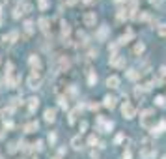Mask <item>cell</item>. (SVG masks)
Masks as SVG:
<instances>
[{
	"mask_svg": "<svg viewBox=\"0 0 166 159\" xmlns=\"http://www.w3.org/2000/svg\"><path fill=\"white\" fill-rule=\"evenodd\" d=\"M140 125L146 129H153L155 127V110L153 109H146L140 114Z\"/></svg>",
	"mask_w": 166,
	"mask_h": 159,
	"instance_id": "cell-1",
	"label": "cell"
},
{
	"mask_svg": "<svg viewBox=\"0 0 166 159\" xmlns=\"http://www.w3.org/2000/svg\"><path fill=\"white\" fill-rule=\"evenodd\" d=\"M155 153H157L155 146H151L149 139H146L140 146V159H151V157H155Z\"/></svg>",
	"mask_w": 166,
	"mask_h": 159,
	"instance_id": "cell-2",
	"label": "cell"
},
{
	"mask_svg": "<svg viewBox=\"0 0 166 159\" xmlns=\"http://www.w3.org/2000/svg\"><path fill=\"white\" fill-rule=\"evenodd\" d=\"M41 82H43L41 70H32V73H30V77H28V88L36 90V88H39V86H41Z\"/></svg>",
	"mask_w": 166,
	"mask_h": 159,
	"instance_id": "cell-3",
	"label": "cell"
},
{
	"mask_svg": "<svg viewBox=\"0 0 166 159\" xmlns=\"http://www.w3.org/2000/svg\"><path fill=\"white\" fill-rule=\"evenodd\" d=\"M122 114H123V118H127V120H131V118H134L136 116V107L131 103V101H123V105H122Z\"/></svg>",
	"mask_w": 166,
	"mask_h": 159,
	"instance_id": "cell-4",
	"label": "cell"
},
{
	"mask_svg": "<svg viewBox=\"0 0 166 159\" xmlns=\"http://www.w3.org/2000/svg\"><path fill=\"white\" fill-rule=\"evenodd\" d=\"M28 11H32V6H30L28 2H19V4L15 6V10H13V17L19 19L21 15H25V13H28Z\"/></svg>",
	"mask_w": 166,
	"mask_h": 159,
	"instance_id": "cell-5",
	"label": "cell"
},
{
	"mask_svg": "<svg viewBox=\"0 0 166 159\" xmlns=\"http://www.w3.org/2000/svg\"><path fill=\"white\" fill-rule=\"evenodd\" d=\"M95 21H97L95 11H88V13H84V17H82L84 26H93V25H95Z\"/></svg>",
	"mask_w": 166,
	"mask_h": 159,
	"instance_id": "cell-6",
	"label": "cell"
},
{
	"mask_svg": "<svg viewBox=\"0 0 166 159\" xmlns=\"http://www.w3.org/2000/svg\"><path fill=\"white\" fill-rule=\"evenodd\" d=\"M110 66H112V67H125V56L112 54V56H110Z\"/></svg>",
	"mask_w": 166,
	"mask_h": 159,
	"instance_id": "cell-7",
	"label": "cell"
},
{
	"mask_svg": "<svg viewBox=\"0 0 166 159\" xmlns=\"http://www.w3.org/2000/svg\"><path fill=\"white\" fill-rule=\"evenodd\" d=\"M37 25H39V28L43 30V34H51V21L47 19V17H41Z\"/></svg>",
	"mask_w": 166,
	"mask_h": 159,
	"instance_id": "cell-8",
	"label": "cell"
},
{
	"mask_svg": "<svg viewBox=\"0 0 166 159\" xmlns=\"http://www.w3.org/2000/svg\"><path fill=\"white\" fill-rule=\"evenodd\" d=\"M19 38V32L17 30H13V32H10L8 36H4L2 39H4V45H6V47H10V45H13L15 43V39Z\"/></svg>",
	"mask_w": 166,
	"mask_h": 159,
	"instance_id": "cell-9",
	"label": "cell"
},
{
	"mask_svg": "<svg viewBox=\"0 0 166 159\" xmlns=\"http://www.w3.org/2000/svg\"><path fill=\"white\" fill-rule=\"evenodd\" d=\"M69 70V60L65 56H58V64H56V71H65Z\"/></svg>",
	"mask_w": 166,
	"mask_h": 159,
	"instance_id": "cell-10",
	"label": "cell"
},
{
	"mask_svg": "<svg viewBox=\"0 0 166 159\" xmlns=\"http://www.w3.org/2000/svg\"><path fill=\"white\" fill-rule=\"evenodd\" d=\"M106 86L108 88H120V77H118V75H110L108 79H106Z\"/></svg>",
	"mask_w": 166,
	"mask_h": 159,
	"instance_id": "cell-11",
	"label": "cell"
},
{
	"mask_svg": "<svg viewBox=\"0 0 166 159\" xmlns=\"http://www.w3.org/2000/svg\"><path fill=\"white\" fill-rule=\"evenodd\" d=\"M28 64L32 66V70H41V60H39V56H37V54H30Z\"/></svg>",
	"mask_w": 166,
	"mask_h": 159,
	"instance_id": "cell-12",
	"label": "cell"
},
{
	"mask_svg": "<svg viewBox=\"0 0 166 159\" xmlns=\"http://www.w3.org/2000/svg\"><path fill=\"white\" fill-rule=\"evenodd\" d=\"M108 32H110V28H108V26H101V28L97 30V39H99V41H105V39H106V36H108Z\"/></svg>",
	"mask_w": 166,
	"mask_h": 159,
	"instance_id": "cell-13",
	"label": "cell"
},
{
	"mask_svg": "<svg viewBox=\"0 0 166 159\" xmlns=\"http://www.w3.org/2000/svg\"><path fill=\"white\" fill-rule=\"evenodd\" d=\"M103 105H105L106 109H114V107H116V97H112V96H105Z\"/></svg>",
	"mask_w": 166,
	"mask_h": 159,
	"instance_id": "cell-14",
	"label": "cell"
},
{
	"mask_svg": "<svg viewBox=\"0 0 166 159\" xmlns=\"http://www.w3.org/2000/svg\"><path fill=\"white\" fill-rule=\"evenodd\" d=\"M45 120L47 122H54L56 120V110L54 109H47L45 110Z\"/></svg>",
	"mask_w": 166,
	"mask_h": 159,
	"instance_id": "cell-15",
	"label": "cell"
},
{
	"mask_svg": "<svg viewBox=\"0 0 166 159\" xmlns=\"http://www.w3.org/2000/svg\"><path fill=\"white\" fill-rule=\"evenodd\" d=\"M71 146H73L75 150H80V148H82V139H80V135H75V137L71 139Z\"/></svg>",
	"mask_w": 166,
	"mask_h": 159,
	"instance_id": "cell-16",
	"label": "cell"
},
{
	"mask_svg": "<svg viewBox=\"0 0 166 159\" xmlns=\"http://www.w3.org/2000/svg\"><path fill=\"white\" fill-rule=\"evenodd\" d=\"M164 131H166V120H160V122H159V125H157V127H153V131H151V133L160 135V133H164Z\"/></svg>",
	"mask_w": 166,
	"mask_h": 159,
	"instance_id": "cell-17",
	"label": "cell"
},
{
	"mask_svg": "<svg viewBox=\"0 0 166 159\" xmlns=\"http://www.w3.org/2000/svg\"><path fill=\"white\" fill-rule=\"evenodd\" d=\"M32 32H34V22L32 21H26L25 22V38H30Z\"/></svg>",
	"mask_w": 166,
	"mask_h": 159,
	"instance_id": "cell-18",
	"label": "cell"
},
{
	"mask_svg": "<svg viewBox=\"0 0 166 159\" xmlns=\"http://www.w3.org/2000/svg\"><path fill=\"white\" fill-rule=\"evenodd\" d=\"M37 107H39V99H37V97H30V99H28V110L34 112Z\"/></svg>",
	"mask_w": 166,
	"mask_h": 159,
	"instance_id": "cell-19",
	"label": "cell"
},
{
	"mask_svg": "<svg viewBox=\"0 0 166 159\" xmlns=\"http://www.w3.org/2000/svg\"><path fill=\"white\" fill-rule=\"evenodd\" d=\"M86 73H88V84H90V86H93V84L97 82V75L93 73V71L90 70V67H88V71H86Z\"/></svg>",
	"mask_w": 166,
	"mask_h": 159,
	"instance_id": "cell-20",
	"label": "cell"
},
{
	"mask_svg": "<svg viewBox=\"0 0 166 159\" xmlns=\"http://www.w3.org/2000/svg\"><path fill=\"white\" fill-rule=\"evenodd\" d=\"M131 38H133V30H127V34L120 38V41H118V45H123V43H127V41H129Z\"/></svg>",
	"mask_w": 166,
	"mask_h": 159,
	"instance_id": "cell-21",
	"label": "cell"
},
{
	"mask_svg": "<svg viewBox=\"0 0 166 159\" xmlns=\"http://www.w3.org/2000/svg\"><path fill=\"white\" fill-rule=\"evenodd\" d=\"M36 129H37V122H28V124L25 125V131H26V133H34Z\"/></svg>",
	"mask_w": 166,
	"mask_h": 159,
	"instance_id": "cell-22",
	"label": "cell"
},
{
	"mask_svg": "<svg viewBox=\"0 0 166 159\" xmlns=\"http://www.w3.org/2000/svg\"><path fill=\"white\" fill-rule=\"evenodd\" d=\"M144 51H146V45H144V43H142V41L134 45V54H142V53H144Z\"/></svg>",
	"mask_w": 166,
	"mask_h": 159,
	"instance_id": "cell-23",
	"label": "cell"
},
{
	"mask_svg": "<svg viewBox=\"0 0 166 159\" xmlns=\"http://www.w3.org/2000/svg\"><path fill=\"white\" fill-rule=\"evenodd\" d=\"M140 75H142V73H140V71H136V70H131V71L127 73V77H129L131 81H136V79H140Z\"/></svg>",
	"mask_w": 166,
	"mask_h": 159,
	"instance_id": "cell-24",
	"label": "cell"
},
{
	"mask_svg": "<svg viewBox=\"0 0 166 159\" xmlns=\"http://www.w3.org/2000/svg\"><path fill=\"white\" fill-rule=\"evenodd\" d=\"M69 32H71L69 25H67V22H62V36L65 38V36H69Z\"/></svg>",
	"mask_w": 166,
	"mask_h": 159,
	"instance_id": "cell-25",
	"label": "cell"
},
{
	"mask_svg": "<svg viewBox=\"0 0 166 159\" xmlns=\"http://www.w3.org/2000/svg\"><path fill=\"white\" fill-rule=\"evenodd\" d=\"M58 105L64 107V109H67V97H65V96H60V97H58Z\"/></svg>",
	"mask_w": 166,
	"mask_h": 159,
	"instance_id": "cell-26",
	"label": "cell"
},
{
	"mask_svg": "<svg viewBox=\"0 0 166 159\" xmlns=\"http://www.w3.org/2000/svg\"><path fill=\"white\" fill-rule=\"evenodd\" d=\"M88 144L90 146H95L97 144V137H95V135H90V137H88Z\"/></svg>",
	"mask_w": 166,
	"mask_h": 159,
	"instance_id": "cell-27",
	"label": "cell"
},
{
	"mask_svg": "<svg viewBox=\"0 0 166 159\" xmlns=\"http://www.w3.org/2000/svg\"><path fill=\"white\" fill-rule=\"evenodd\" d=\"M37 2H39V10L41 11H45L47 8H49V2H47V0H37Z\"/></svg>",
	"mask_w": 166,
	"mask_h": 159,
	"instance_id": "cell-28",
	"label": "cell"
},
{
	"mask_svg": "<svg viewBox=\"0 0 166 159\" xmlns=\"http://www.w3.org/2000/svg\"><path fill=\"white\" fill-rule=\"evenodd\" d=\"M157 32H159V36H162V38H166V25H160V26L157 28Z\"/></svg>",
	"mask_w": 166,
	"mask_h": 159,
	"instance_id": "cell-29",
	"label": "cell"
},
{
	"mask_svg": "<svg viewBox=\"0 0 166 159\" xmlns=\"http://www.w3.org/2000/svg\"><path fill=\"white\" fill-rule=\"evenodd\" d=\"M11 112H13V109H11V107H8V109H4L2 112H0V114H2V118H6V116H10V114H11Z\"/></svg>",
	"mask_w": 166,
	"mask_h": 159,
	"instance_id": "cell-30",
	"label": "cell"
},
{
	"mask_svg": "<svg viewBox=\"0 0 166 159\" xmlns=\"http://www.w3.org/2000/svg\"><path fill=\"white\" fill-rule=\"evenodd\" d=\"M155 103H157V105H159V107H164V103H166V99H164V97H162V96H159V97H157V99H155Z\"/></svg>",
	"mask_w": 166,
	"mask_h": 159,
	"instance_id": "cell-31",
	"label": "cell"
},
{
	"mask_svg": "<svg viewBox=\"0 0 166 159\" xmlns=\"http://www.w3.org/2000/svg\"><path fill=\"white\" fill-rule=\"evenodd\" d=\"M159 75H160V77H166V66H162L160 70H159Z\"/></svg>",
	"mask_w": 166,
	"mask_h": 159,
	"instance_id": "cell-32",
	"label": "cell"
},
{
	"mask_svg": "<svg viewBox=\"0 0 166 159\" xmlns=\"http://www.w3.org/2000/svg\"><path fill=\"white\" fill-rule=\"evenodd\" d=\"M122 141H123V135H122V133H120V135H118V137H116V141H114V142H116V144H118V142H122Z\"/></svg>",
	"mask_w": 166,
	"mask_h": 159,
	"instance_id": "cell-33",
	"label": "cell"
},
{
	"mask_svg": "<svg viewBox=\"0 0 166 159\" xmlns=\"http://www.w3.org/2000/svg\"><path fill=\"white\" fill-rule=\"evenodd\" d=\"M54 141H56V135H54V133H52V135H49V142H51V144H52V142H54Z\"/></svg>",
	"mask_w": 166,
	"mask_h": 159,
	"instance_id": "cell-34",
	"label": "cell"
},
{
	"mask_svg": "<svg viewBox=\"0 0 166 159\" xmlns=\"http://www.w3.org/2000/svg\"><path fill=\"white\" fill-rule=\"evenodd\" d=\"M149 2L155 4V6H160V4H162V0H149Z\"/></svg>",
	"mask_w": 166,
	"mask_h": 159,
	"instance_id": "cell-35",
	"label": "cell"
},
{
	"mask_svg": "<svg viewBox=\"0 0 166 159\" xmlns=\"http://www.w3.org/2000/svg\"><path fill=\"white\" fill-rule=\"evenodd\" d=\"M36 148H37V150H39V152H41V150H43V148H45V146H43V141H39V142H37V146H36Z\"/></svg>",
	"mask_w": 166,
	"mask_h": 159,
	"instance_id": "cell-36",
	"label": "cell"
},
{
	"mask_svg": "<svg viewBox=\"0 0 166 159\" xmlns=\"http://www.w3.org/2000/svg\"><path fill=\"white\" fill-rule=\"evenodd\" d=\"M15 146H17L15 142H10V148H8V150H10V152H15Z\"/></svg>",
	"mask_w": 166,
	"mask_h": 159,
	"instance_id": "cell-37",
	"label": "cell"
},
{
	"mask_svg": "<svg viewBox=\"0 0 166 159\" xmlns=\"http://www.w3.org/2000/svg\"><path fill=\"white\" fill-rule=\"evenodd\" d=\"M86 127H88V124H86V122H80V131H84Z\"/></svg>",
	"mask_w": 166,
	"mask_h": 159,
	"instance_id": "cell-38",
	"label": "cell"
},
{
	"mask_svg": "<svg viewBox=\"0 0 166 159\" xmlns=\"http://www.w3.org/2000/svg\"><path fill=\"white\" fill-rule=\"evenodd\" d=\"M123 159H131V152H125L123 153Z\"/></svg>",
	"mask_w": 166,
	"mask_h": 159,
	"instance_id": "cell-39",
	"label": "cell"
},
{
	"mask_svg": "<svg viewBox=\"0 0 166 159\" xmlns=\"http://www.w3.org/2000/svg\"><path fill=\"white\" fill-rule=\"evenodd\" d=\"M0 25H2V8H0Z\"/></svg>",
	"mask_w": 166,
	"mask_h": 159,
	"instance_id": "cell-40",
	"label": "cell"
},
{
	"mask_svg": "<svg viewBox=\"0 0 166 159\" xmlns=\"http://www.w3.org/2000/svg\"><path fill=\"white\" fill-rule=\"evenodd\" d=\"M114 2H123V0H114Z\"/></svg>",
	"mask_w": 166,
	"mask_h": 159,
	"instance_id": "cell-41",
	"label": "cell"
},
{
	"mask_svg": "<svg viewBox=\"0 0 166 159\" xmlns=\"http://www.w3.org/2000/svg\"><path fill=\"white\" fill-rule=\"evenodd\" d=\"M82 2H91V0H82Z\"/></svg>",
	"mask_w": 166,
	"mask_h": 159,
	"instance_id": "cell-42",
	"label": "cell"
},
{
	"mask_svg": "<svg viewBox=\"0 0 166 159\" xmlns=\"http://www.w3.org/2000/svg\"><path fill=\"white\" fill-rule=\"evenodd\" d=\"M54 159H60V157H54Z\"/></svg>",
	"mask_w": 166,
	"mask_h": 159,
	"instance_id": "cell-43",
	"label": "cell"
},
{
	"mask_svg": "<svg viewBox=\"0 0 166 159\" xmlns=\"http://www.w3.org/2000/svg\"><path fill=\"white\" fill-rule=\"evenodd\" d=\"M36 159H37V157H36Z\"/></svg>",
	"mask_w": 166,
	"mask_h": 159,
	"instance_id": "cell-44",
	"label": "cell"
}]
</instances>
